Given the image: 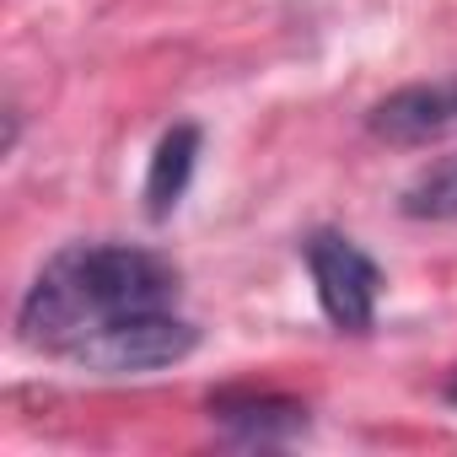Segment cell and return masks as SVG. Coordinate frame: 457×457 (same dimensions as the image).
Instances as JSON below:
<instances>
[{
    "label": "cell",
    "instance_id": "2",
    "mask_svg": "<svg viewBox=\"0 0 457 457\" xmlns=\"http://www.w3.org/2000/svg\"><path fill=\"white\" fill-rule=\"evenodd\" d=\"M194 350H199V328L172 318L167 307H151V312H129V318H113V323L81 334L65 350V361L81 371H97V377H140V371L178 366Z\"/></svg>",
    "mask_w": 457,
    "mask_h": 457
},
{
    "label": "cell",
    "instance_id": "7",
    "mask_svg": "<svg viewBox=\"0 0 457 457\" xmlns=\"http://www.w3.org/2000/svg\"><path fill=\"white\" fill-rule=\"evenodd\" d=\"M398 210L409 220H457V151L430 162L403 194H398Z\"/></svg>",
    "mask_w": 457,
    "mask_h": 457
},
{
    "label": "cell",
    "instance_id": "3",
    "mask_svg": "<svg viewBox=\"0 0 457 457\" xmlns=\"http://www.w3.org/2000/svg\"><path fill=\"white\" fill-rule=\"evenodd\" d=\"M307 270L318 286V307L339 334H366L377 323V291L382 270L339 232H312L307 237Z\"/></svg>",
    "mask_w": 457,
    "mask_h": 457
},
{
    "label": "cell",
    "instance_id": "6",
    "mask_svg": "<svg viewBox=\"0 0 457 457\" xmlns=\"http://www.w3.org/2000/svg\"><path fill=\"white\" fill-rule=\"evenodd\" d=\"M194 162H199V129L194 124H172L156 140V156H151V172H145V215L151 220H167L178 210V199L188 194Z\"/></svg>",
    "mask_w": 457,
    "mask_h": 457
},
{
    "label": "cell",
    "instance_id": "5",
    "mask_svg": "<svg viewBox=\"0 0 457 457\" xmlns=\"http://www.w3.org/2000/svg\"><path fill=\"white\" fill-rule=\"evenodd\" d=\"M210 420L226 425L248 446H275V441H291L307 430V409L296 398H280V393H215Z\"/></svg>",
    "mask_w": 457,
    "mask_h": 457
},
{
    "label": "cell",
    "instance_id": "4",
    "mask_svg": "<svg viewBox=\"0 0 457 457\" xmlns=\"http://www.w3.org/2000/svg\"><path fill=\"white\" fill-rule=\"evenodd\" d=\"M366 129L387 145H425V140H441L457 129V76L446 81H414V87H398L387 92L371 113H366Z\"/></svg>",
    "mask_w": 457,
    "mask_h": 457
},
{
    "label": "cell",
    "instance_id": "1",
    "mask_svg": "<svg viewBox=\"0 0 457 457\" xmlns=\"http://www.w3.org/2000/svg\"><path fill=\"white\" fill-rule=\"evenodd\" d=\"M172 296H178V270L167 259L129 243H76L54 253L44 275L28 286L17 307V334L33 350L65 355L81 334L129 312L172 307Z\"/></svg>",
    "mask_w": 457,
    "mask_h": 457
}]
</instances>
